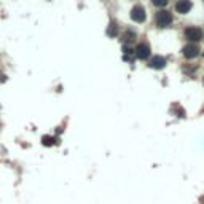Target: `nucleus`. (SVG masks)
<instances>
[{"label": "nucleus", "mask_w": 204, "mask_h": 204, "mask_svg": "<svg viewBox=\"0 0 204 204\" xmlns=\"http://www.w3.org/2000/svg\"><path fill=\"white\" fill-rule=\"evenodd\" d=\"M175 10L180 13V15H187V13L191 10V2L190 0H179L175 3Z\"/></svg>", "instance_id": "423d86ee"}, {"label": "nucleus", "mask_w": 204, "mask_h": 204, "mask_svg": "<svg viewBox=\"0 0 204 204\" xmlns=\"http://www.w3.org/2000/svg\"><path fill=\"white\" fill-rule=\"evenodd\" d=\"M136 56H137L139 59H147V57L150 56V46H148L147 43L137 45V48H136Z\"/></svg>", "instance_id": "39448f33"}, {"label": "nucleus", "mask_w": 204, "mask_h": 204, "mask_svg": "<svg viewBox=\"0 0 204 204\" xmlns=\"http://www.w3.org/2000/svg\"><path fill=\"white\" fill-rule=\"evenodd\" d=\"M155 21H156V26L166 27V26H169V24L172 22V15H171L169 11H164V10H161V11L156 13Z\"/></svg>", "instance_id": "f257e3e1"}, {"label": "nucleus", "mask_w": 204, "mask_h": 204, "mask_svg": "<svg viewBox=\"0 0 204 204\" xmlns=\"http://www.w3.org/2000/svg\"><path fill=\"white\" fill-rule=\"evenodd\" d=\"M166 64H168V61L163 56H153V59L150 61V67H153V69H163Z\"/></svg>", "instance_id": "0eeeda50"}, {"label": "nucleus", "mask_w": 204, "mask_h": 204, "mask_svg": "<svg viewBox=\"0 0 204 204\" xmlns=\"http://www.w3.org/2000/svg\"><path fill=\"white\" fill-rule=\"evenodd\" d=\"M131 19L136 22H144L145 21V10L144 6L140 5H136L134 8L131 10Z\"/></svg>", "instance_id": "7ed1b4c3"}, {"label": "nucleus", "mask_w": 204, "mask_h": 204, "mask_svg": "<svg viewBox=\"0 0 204 204\" xmlns=\"http://www.w3.org/2000/svg\"><path fill=\"white\" fill-rule=\"evenodd\" d=\"M185 37L191 42H199V40H203V30L199 27H188L185 30Z\"/></svg>", "instance_id": "f03ea898"}, {"label": "nucleus", "mask_w": 204, "mask_h": 204, "mask_svg": "<svg viewBox=\"0 0 204 204\" xmlns=\"http://www.w3.org/2000/svg\"><path fill=\"white\" fill-rule=\"evenodd\" d=\"M199 54V48L196 45H193V43H188V45L183 46V56L187 57V59H193V57H196Z\"/></svg>", "instance_id": "20e7f679"}, {"label": "nucleus", "mask_w": 204, "mask_h": 204, "mask_svg": "<svg viewBox=\"0 0 204 204\" xmlns=\"http://www.w3.org/2000/svg\"><path fill=\"white\" fill-rule=\"evenodd\" d=\"M153 2V5H156V6H164L166 3H168V0H152Z\"/></svg>", "instance_id": "1a4fd4ad"}, {"label": "nucleus", "mask_w": 204, "mask_h": 204, "mask_svg": "<svg viewBox=\"0 0 204 204\" xmlns=\"http://www.w3.org/2000/svg\"><path fill=\"white\" fill-rule=\"evenodd\" d=\"M43 144H45V145H53L54 144V139L50 137V136H45V137H43Z\"/></svg>", "instance_id": "6e6552de"}]
</instances>
